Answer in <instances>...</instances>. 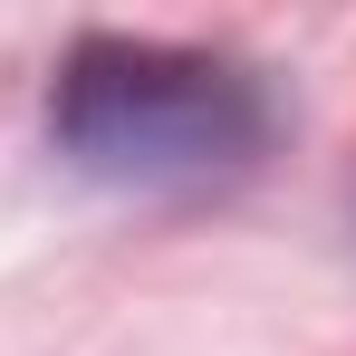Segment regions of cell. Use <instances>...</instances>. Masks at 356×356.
I'll return each instance as SVG.
<instances>
[{"label": "cell", "instance_id": "cell-1", "mask_svg": "<svg viewBox=\"0 0 356 356\" xmlns=\"http://www.w3.org/2000/svg\"><path fill=\"white\" fill-rule=\"evenodd\" d=\"M49 135L116 193H222L270 154V97L212 49L77 39L49 87Z\"/></svg>", "mask_w": 356, "mask_h": 356}]
</instances>
